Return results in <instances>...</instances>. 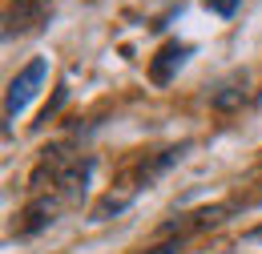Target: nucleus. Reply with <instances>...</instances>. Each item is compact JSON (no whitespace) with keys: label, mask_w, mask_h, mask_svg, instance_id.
I'll return each mask as SVG.
<instances>
[{"label":"nucleus","mask_w":262,"mask_h":254,"mask_svg":"<svg viewBox=\"0 0 262 254\" xmlns=\"http://www.w3.org/2000/svg\"><path fill=\"white\" fill-rule=\"evenodd\" d=\"M242 242H250V246H254V242H262V222L254 226V230H246V238H242Z\"/></svg>","instance_id":"obj_7"},{"label":"nucleus","mask_w":262,"mask_h":254,"mask_svg":"<svg viewBox=\"0 0 262 254\" xmlns=\"http://www.w3.org/2000/svg\"><path fill=\"white\" fill-rule=\"evenodd\" d=\"M210 101H214L218 109H230V105L246 101V85H242V89H238V81H230V85H218V93H210Z\"/></svg>","instance_id":"obj_5"},{"label":"nucleus","mask_w":262,"mask_h":254,"mask_svg":"<svg viewBox=\"0 0 262 254\" xmlns=\"http://www.w3.org/2000/svg\"><path fill=\"white\" fill-rule=\"evenodd\" d=\"M186 150H190V141H178V145H165V150H158V154H137V158L125 165V174H121V182L113 186V190L105 194L97 202V210H93V218H109V214H121L125 206H129L133 198L141 190H149L158 178H162L169 165H178V161L186 158Z\"/></svg>","instance_id":"obj_1"},{"label":"nucleus","mask_w":262,"mask_h":254,"mask_svg":"<svg viewBox=\"0 0 262 254\" xmlns=\"http://www.w3.org/2000/svg\"><path fill=\"white\" fill-rule=\"evenodd\" d=\"M230 254H238V250H230Z\"/></svg>","instance_id":"obj_8"},{"label":"nucleus","mask_w":262,"mask_h":254,"mask_svg":"<svg viewBox=\"0 0 262 254\" xmlns=\"http://www.w3.org/2000/svg\"><path fill=\"white\" fill-rule=\"evenodd\" d=\"M202 4H206V8L214 12V16H234L242 0H202Z\"/></svg>","instance_id":"obj_6"},{"label":"nucleus","mask_w":262,"mask_h":254,"mask_svg":"<svg viewBox=\"0 0 262 254\" xmlns=\"http://www.w3.org/2000/svg\"><path fill=\"white\" fill-rule=\"evenodd\" d=\"M45 77H49V57H33V61L8 81V89H4V121H8V125L29 109V101L40 93Z\"/></svg>","instance_id":"obj_2"},{"label":"nucleus","mask_w":262,"mask_h":254,"mask_svg":"<svg viewBox=\"0 0 262 254\" xmlns=\"http://www.w3.org/2000/svg\"><path fill=\"white\" fill-rule=\"evenodd\" d=\"M49 16H53V0H8L4 4V40L40 32L49 25Z\"/></svg>","instance_id":"obj_3"},{"label":"nucleus","mask_w":262,"mask_h":254,"mask_svg":"<svg viewBox=\"0 0 262 254\" xmlns=\"http://www.w3.org/2000/svg\"><path fill=\"white\" fill-rule=\"evenodd\" d=\"M190 57H194V45H190V40H165L162 49L149 57V69H145V73H149V81H154L158 89H165Z\"/></svg>","instance_id":"obj_4"}]
</instances>
